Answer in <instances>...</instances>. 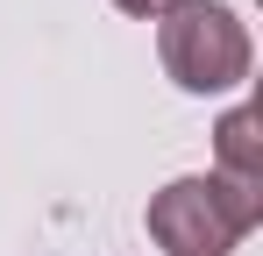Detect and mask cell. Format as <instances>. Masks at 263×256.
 <instances>
[{
    "label": "cell",
    "instance_id": "2",
    "mask_svg": "<svg viewBox=\"0 0 263 256\" xmlns=\"http://www.w3.org/2000/svg\"><path fill=\"white\" fill-rule=\"evenodd\" d=\"M157 57L185 93H228L249 79V29L228 0H178L157 22Z\"/></svg>",
    "mask_w": 263,
    "mask_h": 256
},
{
    "label": "cell",
    "instance_id": "1",
    "mask_svg": "<svg viewBox=\"0 0 263 256\" xmlns=\"http://www.w3.org/2000/svg\"><path fill=\"white\" fill-rule=\"evenodd\" d=\"M263 221V192H242L228 178H171L149 199V235L164 256H228Z\"/></svg>",
    "mask_w": 263,
    "mask_h": 256
},
{
    "label": "cell",
    "instance_id": "3",
    "mask_svg": "<svg viewBox=\"0 0 263 256\" xmlns=\"http://www.w3.org/2000/svg\"><path fill=\"white\" fill-rule=\"evenodd\" d=\"M214 157H220V178H228V185L263 192V114L249 107V100L220 114V128H214Z\"/></svg>",
    "mask_w": 263,
    "mask_h": 256
},
{
    "label": "cell",
    "instance_id": "4",
    "mask_svg": "<svg viewBox=\"0 0 263 256\" xmlns=\"http://www.w3.org/2000/svg\"><path fill=\"white\" fill-rule=\"evenodd\" d=\"M114 7H121V14H142V22H164L178 0H114Z\"/></svg>",
    "mask_w": 263,
    "mask_h": 256
}]
</instances>
